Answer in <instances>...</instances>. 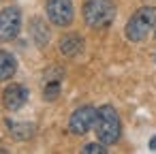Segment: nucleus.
<instances>
[{"mask_svg":"<svg viewBox=\"0 0 156 154\" xmlns=\"http://www.w3.org/2000/svg\"><path fill=\"white\" fill-rule=\"evenodd\" d=\"M17 71V60L13 54L5 52V49H0V81H7L15 75Z\"/></svg>","mask_w":156,"mask_h":154,"instance_id":"nucleus-9","label":"nucleus"},{"mask_svg":"<svg viewBox=\"0 0 156 154\" xmlns=\"http://www.w3.org/2000/svg\"><path fill=\"white\" fill-rule=\"evenodd\" d=\"M30 34H32V39L37 41L39 47L47 45V41H49V30H47V26L41 20H32L30 22Z\"/></svg>","mask_w":156,"mask_h":154,"instance_id":"nucleus-10","label":"nucleus"},{"mask_svg":"<svg viewBox=\"0 0 156 154\" xmlns=\"http://www.w3.org/2000/svg\"><path fill=\"white\" fill-rule=\"evenodd\" d=\"M7 126L11 128V135H13L15 139H20V141L30 139V137L34 135V126H32V124H17V122L7 120Z\"/></svg>","mask_w":156,"mask_h":154,"instance_id":"nucleus-11","label":"nucleus"},{"mask_svg":"<svg viewBox=\"0 0 156 154\" xmlns=\"http://www.w3.org/2000/svg\"><path fill=\"white\" fill-rule=\"evenodd\" d=\"M81 152L83 154H105L107 150H105V143H86L83 148H81Z\"/></svg>","mask_w":156,"mask_h":154,"instance_id":"nucleus-13","label":"nucleus"},{"mask_svg":"<svg viewBox=\"0 0 156 154\" xmlns=\"http://www.w3.org/2000/svg\"><path fill=\"white\" fill-rule=\"evenodd\" d=\"M154 62H156V56H154Z\"/></svg>","mask_w":156,"mask_h":154,"instance_id":"nucleus-15","label":"nucleus"},{"mask_svg":"<svg viewBox=\"0 0 156 154\" xmlns=\"http://www.w3.org/2000/svg\"><path fill=\"white\" fill-rule=\"evenodd\" d=\"M45 81V86H43V98L45 101H56L58 98V94H60V81L62 79H43Z\"/></svg>","mask_w":156,"mask_h":154,"instance_id":"nucleus-12","label":"nucleus"},{"mask_svg":"<svg viewBox=\"0 0 156 154\" xmlns=\"http://www.w3.org/2000/svg\"><path fill=\"white\" fill-rule=\"evenodd\" d=\"M115 17L111 0H88L83 5V20L90 28H107Z\"/></svg>","mask_w":156,"mask_h":154,"instance_id":"nucleus-3","label":"nucleus"},{"mask_svg":"<svg viewBox=\"0 0 156 154\" xmlns=\"http://www.w3.org/2000/svg\"><path fill=\"white\" fill-rule=\"evenodd\" d=\"M22 13L17 7H7L0 13V43H9L20 34Z\"/></svg>","mask_w":156,"mask_h":154,"instance_id":"nucleus-5","label":"nucleus"},{"mask_svg":"<svg viewBox=\"0 0 156 154\" xmlns=\"http://www.w3.org/2000/svg\"><path fill=\"white\" fill-rule=\"evenodd\" d=\"M28 101V88L22 86V84H11L5 88L2 92V105L7 111H17L26 105Z\"/></svg>","mask_w":156,"mask_h":154,"instance_id":"nucleus-7","label":"nucleus"},{"mask_svg":"<svg viewBox=\"0 0 156 154\" xmlns=\"http://www.w3.org/2000/svg\"><path fill=\"white\" fill-rule=\"evenodd\" d=\"M94 131H96L98 141L105 143V145H111V143H115V141L120 139L122 124H120L118 111H115L111 105H103V107H98L96 122H94Z\"/></svg>","mask_w":156,"mask_h":154,"instance_id":"nucleus-1","label":"nucleus"},{"mask_svg":"<svg viewBox=\"0 0 156 154\" xmlns=\"http://www.w3.org/2000/svg\"><path fill=\"white\" fill-rule=\"evenodd\" d=\"M96 113H98V109H94L92 105H83V107L75 109L73 116H71V120H69V131L73 135H86L94 126Z\"/></svg>","mask_w":156,"mask_h":154,"instance_id":"nucleus-6","label":"nucleus"},{"mask_svg":"<svg viewBox=\"0 0 156 154\" xmlns=\"http://www.w3.org/2000/svg\"><path fill=\"white\" fill-rule=\"evenodd\" d=\"M150 150H156V137H154V139L150 141Z\"/></svg>","mask_w":156,"mask_h":154,"instance_id":"nucleus-14","label":"nucleus"},{"mask_svg":"<svg viewBox=\"0 0 156 154\" xmlns=\"http://www.w3.org/2000/svg\"><path fill=\"white\" fill-rule=\"evenodd\" d=\"M58 47H60V54H62V56H69V58H71V56H77V54L81 52L83 39H81L79 34H66V37L60 39Z\"/></svg>","mask_w":156,"mask_h":154,"instance_id":"nucleus-8","label":"nucleus"},{"mask_svg":"<svg viewBox=\"0 0 156 154\" xmlns=\"http://www.w3.org/2000/svg\"><path fill=\"white\" fill-rule=\"evenodd\" d=\"M45 13H47L49 22L54 26H60V28L71 26V22L75 17V9H73L71 0H47Z\"/></svg>","mask_w":156,"mask_h":154,"instance_id":"nucleus-4","label":"nucleus"},{"mask_svg":"<svg viewBox=\"0 0 156 154\" xmlns=\"http://www.w3.org/2000/svg\"><path fill=\"white\" fill-rule=\"evenodd\" d=\"M154 28H156V9H154V7H141V9L135 11V13L130 15V20L126 22L124 34H126L128 41L139 43V41H143Z\"/></svg>","mask_w":156,"mask_h":154,"instance_id":"nucleus-2","label":"nucleus"}]
</instances>
